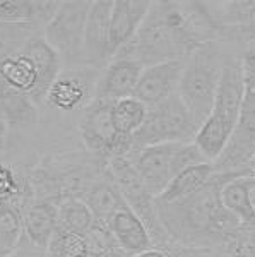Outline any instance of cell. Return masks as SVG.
<instances>
[{
    "label": "cell",
    "mask_w": 255,
    "mask_h": 257,
    "mask_svg": "<svg viewBox=\"0 0 255 257\" xmlns=\"http://www.w3.org/2000/svg\"><path fill=\"white\" fill-rule=\"evenodd\" d=\"M147 106L137 98H123L113 101L112 106V122L118 136L122 138H132L141 128L146 120Z\"/></svg>",
    "instance_id": "d4e9b609"
},
{
    "label": "cell",
    "mask_w": 255,
    "mask_h": 257,
    "mask_svg": "<svg viewBox=\"0 0 255 257\" xmlns=\"http://www.w3.org/2000/svg\"><path fill=\"white\" fill-rule=\"evenodd\" d=\"M250 199H252V206H253V209H255V189L252 190V194H250Z\"/></svg>",
    "instance_id": "f35d334b"
},
{
    "label": "cell",
    "mask_w": 255,
    "mask_h": 257,
    "mask_svg": "<svg viewBox=\"0 0 255 257\" xmlns=\"http://www.w3.org/2000/svg\"><path fill=\"white\" fill-rule=\"evenodd\" d=\"M0 84H6L31 96L38 86V72L30 57L19 52L4 60L0 64Z\"/></svg>",
    "instance_id": "603a6c76"
},
{
    "label": "cell",
    "mask_w": 255,
    "mask_h": 257,
    "mask_svg": "<svg viewBox=\"0 0 255 257\" xmlns=\"http://www.w3.org/2000/svg\"><path fill=\"white\" fill-rule=\"evenodd\" d=\"M113 2H93L86 21L84 65L103 70L112 60L110 53V18Z\"/></svg>",
    "instance_id": "7c38bea8"
},
{
    "label": "cell",
    "mask_w": 255,
    "mask_h": 257,
    "mask_svg": "<svg viewBox=\"0 0 255 257\" xmlns=\"http://www.w3.org/2000/svg\"><path fill=\"white\" fill-rule=\"evenodd\" d=\"M24 55H28L31 62L35 64L36 72H38V86H36L35 93L31 94L33 101L36 105L45 101L47 93L50 89V86L55 82L57 77L60 76V72L64 69L62 59L59 53L53 50L50 45L47 43V40L43 38V33L33 36V38L24 45V48L21 50Z\"/></svg>",
    "instance_id": "9a60e30c"
},
{
    "label": "cell",
    "mask_w": 255,
    "mask_h": 257,
    "mask_svg": "<svg viewBox=\"0 0 255 257\" xmlns=\"http://www.w3.org/2000/svg\"><path fill=\"white\" fill-rule=\"evenodd\" d=\"M144 67L129 55L118 52L110 60V64L101 70L100 79L96 82L94 98L117 101V99L134 96L135 86L139 82Z\"/></svg>",
    "instance_id": "4fadbf2b"
},
{
    "label": "cell",
    "mask_w": 255,
    "mask_h": 257,
    "mask_svg": "<svg viewBox=\"0 0 255 257\" xmlns=\"http://www.w3.org/2000/svg\"><path fill=\"white\" fill-rule=\"evenodd\" d=\"M108 177L120 190L123 201L130 209L142 219L153 238L154 247H164L170 243L156 213V197L135 172L127 156H117L108 160Z\"/></svg>",
    "instance_id": "ba28073f"
},
{
    "label": "cell",
    "mask_w": 255,
    "mask_h": 257,
    "mask_svg": "<svg viewBox=\"0 0 255 257\" xmlns=\"http://www.w3.org/2000/svg\"><path fill=\"white\" fill-rule=\"evenodd\" d=\"M101 70L91 67H72L64 69L55 82L50 86L45 101L60 111L84 110L94 99L96 82Z\"/></svg>",
    "instance_id": "8fae6325"
},
{
    "label": "cell",
    "mask_w": 255,
    "mask_h": 257,
    "mask_svg": "<svg viewBox=\"0 0 255 257\" xmlns=\"http://www.w3.org/2000/svg\"><path fill=\"white\" fill-rule=\"evenodd\" d=\"M240 62L245 69L255 70V33L245 41L243 45H241Z\"/></svg>",
    "instance_id": "d6a6232c"
},
{
    "label": "cell",
    "mask_w": 255,
    "mask_h": 257,
    "mask_svg": "<svg viewBox=\"0 0 255 257\" xmlns=\"http://www.w3.org/2000/svg\"><path fill=\"white\" fill-rule=\"evenodd\" d=\"M43 33L38 24H7L0 23V64L19 53L33 36Z\"/></svg>",
    "instance_id": "83f0119b"
},
{
    "label": "cell",
    "mask_w": 255,
    "mask_h": 257,
    "mask_svg": "<svg viewBox=\"0 0 255 257\" xmlns=\"http://www.w3.org/2000/svg\"><path fill=\"white\" fill-rule=\"evenodd\" d=\"M185 60H171L144 67L135 86L134 98H137L149 108L175 94L182 79Z\"/></svg>",
    "instance_id": "5bb4252c"
},
{
    "label": "cell",
    "mask_w": 255,
    "mask_h": 257,
    "mask_svg": "<svg viewBox=\"0 0 255 257\" xmlns=\"http://www.w3.org/2000/svg\"><path fill=\"white\" fill-rule=\"evenodd\" d=\"M18 190L19 185L16 182L12 170L0 165V201H12Z\"/></svg>",
    "instance_id": "1f68e13d"
},
{
    "label": "cell",
    "mask_w": 255,
    "mask_h": 257,
    "mask_svg": "<svg viewBox=\"0 0 255 257\" xmlns=\"http://www.w3.org/2000/svg\"><path fill=\"white\" fill-rule=\"evenodd\" d=\"M7 128H9V125H7V123H6V120L0 118V139H2L4 136L7 134Z\"/></svg>",
    "instance_id": "8d00e7d4"
},
{
    "label": "cell",
    "mask_w": 255,
    "mask_h": 257,
    "mask_svg": "<svg viewBox=\"0 0 255 257\" xmlns=\"http://www.w3.org/2000/svg\"><path fill=\"white\" fill-rule=\"evenodd\" d=\"M82 237H84L89 257H105L118 248L117 240L105 221H94V225Z\"/></svg>",
    "instance_id": "f546056e"
},
{
    "label": "cell",
    "mask_w": 255,
    "mask_h": 257,
    "mask_svg": "<svg viewBox=\"0 0 255 257\" xmlns=\"http://www.w3.org/2000/svg\"><path fill=\"white\" fill-rule=\"evenodd\" d=\"M214 173H216V168L211 161L185 168L168 184V187L156 197V202H175V201H180V199L190 196V194L197 192L199 189H202Z\"/></svg>",
    "instance_id": "44dd1931"
},
{
    "label": "cell",
    "mask_w": 255,
    "mask_h": 257,
    "mask_svg": "<svg viewBox=\"0 0 255 257\" xmlns=\"http://www.w3.org/2000/svg\"><path fill=\"white\" fill-rule=\"evenodd\" d=\"M229 55L231 53L224 48L223 41H207L197 47L185 60L176 93L199 128L212 110L223 67Z\"/></svg>",
    "instance_id": "277c9868"
},
{
    "label": "cell",
    "mask_w": 255,
    "mask_h": 257,
    "mask_svg": "<svg viewBox=\"0 0 255 257\" xmlns=\"http://www.w3.org/2000/svg\"><path fill=\"white\" fill-rule=\"evenodd\" d=\"M0 108L9 127L33 125L38 122V105L26 93L0 84Z\"/></svg>",
    "instance_id": "7402d4cb"
},
{
    "label": "cell",
    "mask_w": 255,
    "mask_h": 257,
    "mask_svg": "<svg viewBox=\"0 0 255 257\" xmlns=\"http://www.w3.org/2000/svg\"><path fill=\"white\" fill-rule=\"evenodd\" d=\"M161 248L168 252V257H221L219 247H183L170 242Z\"/></svg>",
    "instance_id": "4dcf8cb0"
},
{
    "label": "cell",
    "mask_w": 255,
    "mask_h": 257,
    "mask_svg": "<svg viewBox=\"0 0 255 257\" xmlns=\"http://www.w3.org/2000/svg\"><path fill=\"white\" fill-rule=\"evenodd\" d=\"M105 257H132V255L125 254V252H123L122 248H115L113 252H110V254H108V255H105Z\"/></svg>",
    "instance_id": "d590c367"
},
{
    "label": "cell",
    "mask_w": 255,
    "mask_h": 257,
    "mask_svg": "<svg viewBox=\"0 0 255 257\" xmlns=\"http://www.w3.org/2000/svg\"><path fill=\"white\" fill-rule=\"evenodd\" d=\"M180 146L182 143L156 144V146L132 151L127 156L154 197H158L180 173L178 163H176Z\"/></svg>",
    "instance_id": "30bf717a"
},
{
    "label": "cell",
    "mask_w": 255,
    "mask_h": 257,
    "mask_svg": "<svg viewBox=\"0 0 255 257\" xmlns=\"http://www.w3.org/2000/svg\"><path fill=\"white\" fill-rule=\"evenodd\" d=\"M241 172H216L202 189L175 202H156V213L170 242L183 247H221L228 243L241 223L224 208V185Z\"/></svg>",
    "instance_id": "7a4b0ae2"
},
{
    "label": "cell",
    "mask_w": 255,
    "mask_h": 257,
    "mask_svg": "<svg viewBox=\"0 0 255 257\" xmlns=\"http://www.w3.org/2000/svg\"><path fill=\"white\" fill-rule=\"evenodd\" d=\"M243 99L240 105L236 127L219 158L212 161L216 172L252 173V160L255 156V70L243 67Z\"/></svg>",
    "instance_id": "8992f818"
},
{
    "label": "cell",
    "mask_w": 255,
    "mask_h": 257,
    "mask_svg": "<svg viewBox=\"0 0 255 257\" xmlns=\"http://www.w3.org/2000/svg\"><path fill=\"white\" fill-rule=\"evenodd\" d=\"M252 173H253V177H255V156H253V160H252Z\"/></svg>",
    "instance_id": "ab89813d"
},
{
    "label": "cell",
    "mask_w": 255,
    "mask_h": 257,
    "mask_svg": "<svg viewBox=\"0 0 255 257\" xmlns=\"http://www.w3.org/2000/svg\"><path fill=\"white\" fill-rule=\"evenodd\" d=\"M207 6V11L221 30L224 28L252 26L255 18V2H224Z\"/></svg>",
    "instance_id": "4316f807"
},
{
    "label": "cell",
    "mask_w": 255,
    "mask_h": 257,
    "mask_svg": "<svg viewBox=\"0 0 255 257\" xmlns=\"http://www.w3.org/2000/svg\"><path fill=\"white\" fill-rule=\"evenodd\" d=\"M24 238L38 250H47L59 230V206L50 201H33L23 208Z\"/></svg>",
    "instance_id": "ac0fdd59"
},
{
    "label": "cell",
    "mask_w": 255,
    "mask_h": 257,
    "mask_svg": "<svg viewBox=\"0 0 255 257\" xmlns=\"http://www.w3.org/2000/svg\"><path fill=\"white\" fill-rule=\"evenodd\" d=\"M82 201L91 209L96 221H106V219L117 213L118 209L127 206L120 190L117 189V185L113 184V180L110 177H108V180H101L91 185V187L88 189V192L84 194Z\"/></svg>",
    "instance_id": "cb8c5ba5"
},
{
    "label": "cell",
    "mask_w": 255,
    "mask_h": 257,
    "mask_svg": "<svg viewBox=\"0 0 255 257\" xmlns=\"http://www.w3.org/2000/svg\"><path fill=\"white\" fill-rule=\"evenodd\" d=\"M253 189L255 177L246 175L226 184L221 192L224 208L241 223V226L248 228V230H255V209L252 206V199H250Z\"/></svg>",
    "instance_id": "ffe728a7"
},
{
    "label": "cell",
    "mask_w": 255,
    "mask_h": 257,
    "mask_svg": "<svg viewBox=\"0 0 255 257\" xmlns=\"http://www.w3.org/2000/svg\"><path fill=\"white\" fill-rule=\"evenodd\" d=\"M132 257H168V252L161 247H153V248H147V250L141 252V254H135Z\"/></svg>",
    "instance_id": "836d02e7"
},
{
    "label": "cell",
    "mask_w": 255,
    "mask_h": 257,
    "mask_svg": "<svg viewBox=\"0 0 255 257\" xmlns=\"http://www.w3.org/2000/svg\"><path fill=\"white\" fill-rule=\"evenodd\" d=\"M0 118H4V117H2V108H0Z\"/></svg>",
    "instance_id": "b9f144b4"
},
{
    "label": "cell",
    "mask_w": 255,
    "mask_h": 257,
    "mask_svg": "<svg viewBox=\"0 0 255 257\" xmlns=\"http://www.w3.org/2000/svg\"><path fill=\"white\" fill-rule=\"evenodd\" d=\"M47 257H89L82 235L57 230L48 243Z\"/></svg>",
    "instance_id": "f1b7e54d"
},
{
    "label": "cell",
    "mask_w": 255,
    "mask_h": 257,
    "mask_svg": "<svg viewBox=\"0 0 255 257\" xmlns=\"http://www.w3.org/2000/svg\"><path fill=\"white\" fill-rule=\"evenodd\" d=\"M243 91V65L240 57L231 53L223 67L211 113L200 125L194 139V144L211 163L219 158L235 131Z\"/></svg>",
    "instance_id": "3957f363"
},
{
    "label": "cell",
    "mask_w": 255,
    "mask_h": 257,
    "mask_svg": "<svg viewBox=\"0 0 255 257\" xmlns=\"http://www.w3.org/2000/svg\"><path fill=\"white\" fill-rule=\"evenodd\" d=\"M60 2H30V0H0V23L38 24L45 28L55 16Z\"/></svg>",
    "instance_id": "d6986e66"
},
{
    "label": "cell",
    "mask_w": 255,
    "mask_h": 257,
    "mask_svg": "<svg viewBox=\"0 0 255 257\" xmlns=\"http://www.w3.org/2000/svg\"><path fill=\"white\" fill-rule=\"evenodd\" d=\"M113 101L96 99L82 111L79 132L84 146L93 153H103L106 158L129 156L132 151V138H122L117 134L112 122Z\"/></svg>",
    "instance_id": "9c48e42d"
},
{
    "label": "cell",
    "mask_w": 255,
    "mask_h": 257,
    "mask_svg": "<svg viewBox=\"0 0 255 257\" xmlns=\"http://www.w3.org/2000/svg\"><path fill=\"white\" fill-rule=\"evenodd\" d=\"M91 4L60 2L55 16L43 28V38L59 53L67 69L84 65V33Z\"/></svg>",
    "instance_id": "52a82bcc"
},
{
    "label": "cell",
    "mask_w": 255,
    "mask_h": 257,
    "mask_svg": "<svg viewBox=\"0 0 255 257\" xmlns=\"http://www.w3.org/2000/svg\"><path fill=\"white\" fill-rule=\"evenodd\" d=\"M94 216L82 199L69 197L59 204V230L84 235L94 225Z\"/></svg>",
    "instance_id": "484cf974"
},
{
    "label": "cell",
    "mask_w": 255,
    "mask_h": 257,
    "mask_svg": "<svg viewBox=\"0 0 255 257\" xmlns=\"http://www.w3.org/2000/svg\"><path fill=\"white\" fill-rule=\"evenodd\" d=\"M199 127L178 93L147 108L146 120L132 136V151L166 143H194ZM130 151V153H132Z\"/></svg>",
    "instance_id": "5b68a950"
},
{
    "label": "cell",
    "mask_w": 255,
    "mask_h": 257,
    "mask_svg": "<svg viewBox=\"0 0 255 257\" xmlns=\"http://www.w3.org/2000/svg\"><path fill=\"white\" fill-rule=\"evenodd\" d=\"M221 28L202 2H151L130 43L120 52L142 65L185 60L207 41H219Z\"/></svg>",
    "instance_id": "6da1fadb"
},
{
    "label": "cell",
    "mask_w": 255,
    "mask_h": 257,
    "mask_svg": "<svg viewBox=\"0 0 255 257\" xmlns=\"http://www.w3.org/2000/svg\"><path fill=\"white\" fill-rule=\"evenodd\" d=\"M105 223L117 240L118 248H122L125 254L135 255L154 247L146 225L129 206H123L122 209H118Z\"/></svg>",
    "instance_id": "e0dca14e"
},
{
    "label": "cell",
    "mask_w": 255,
    "mask_h": 257,
    "mask_svg": "<svg viewBox=\"0 0 255 257\" xmlns=\"http://www.w3.org/2000/svg\"><path fill=\"white\" fill-rule=\"evenodd\" d=\"M252 28H253V31H255V18H253V23H252Z\"/></svg>",
    "instance_id": "60d3db41"
},
{
    "label": "cell",
    "mask_w": 255,
    "mask_h": 257,
    "mask_svg": "<svg viewBox=\"0 0 255 257\" xmlns=\"http://www.w3.org/2000/svg\"><path fill=\"white\" fill-rule=\"evenodd\" d=\"M151 2H129L118 0L113 2L112 18H110V53L112 59L120 50L130 43L135 33L149 12Z\"/></svg>",
    "instance_id": "2e32d148"
},
{
    "label": "cell",
    "mask_w": 255,
    "mask_h": 257,
    "mask_svg": "<svg viewBox=\"0 0 255 257\" xmlns=\"http://www.w3.org/2000/svg\"><path fill=\"white\" fill-rule=\"evenodd\" d=\"M11 257H28V255H26V254H23V252H21L19 248H18V252H14V254H12Z\"/></svg>",
    "instance_id": "74e56055"
},
{
    "label": "cell",
    "mask_w": 255,
    "mask_h": 257,
    "mask_svg": "<svg viewBox=\"0 0 255 257\" xmlns=\"http://www.w3.org/2000/svg\"><path fill=\"white\" fill-rule=\"evenodd\" d=\"M12 252L9 250V247L6 245V242H4V238L0 237V257H11Z\"/></svg>",
    "instance_id": "e575fe53"
}]
</instances>
